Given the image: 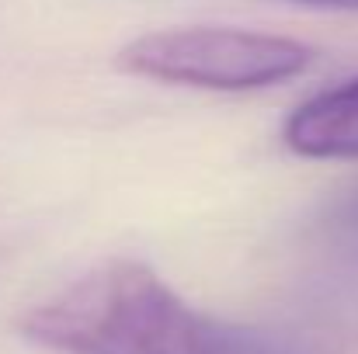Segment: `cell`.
<instances>
[{
  "label": "cell",
  "mask_w": 358,
  "mask_h": 354,
  "mask_svg": "<svg viewBox=\"0 0 358 354\" xmlns=\"http://www.w3.org/2000/svg\"><path fill=\"white\" fill-rule=\"evenodd\" d=\"M17 330L52 354H324L303 334L202 313L136 257L77 274L28 306Z\"/></svg>",
  "instance_id": "cell-1"
},
{
  "label": "cell",
  "mask_w": 358,
  "mask_h": 354,
  "mask_svg": "<svg viewBox=\"0 0 358 354\" xmlns=\"http://www.w3.org/2000/svg\"><path fill=\"white\" fill-rule=\"evenodd\" d=\"M313 63L317 52L299 38L223 24L146 31L115 52V66L129 77L220 94H247L296 80Z\"/></svg>",
  "instance_id": "cell-2"
},
{
  "label": "cell",
  "mask_w": 358,
  "mask_h": 354,
  "mask_svg": "<svg viewBox=\"0 0 358 354\" xmlns=\"http://www.w3.org/2000/svg\"><path fill=\"white\" fill-rule=\"evenodd\" d=\"M282 146L303 160H358V77L299 101L282 121Z\"/></svg>",
  "instance_id": "cell-3"
},
{
  "label": "cell",
  "mask_w": 358,
  "mask_h": 354,
  "mask_svg": "<svg viewBox=\"0 0 358 354\" xmlns=\"http://www.w3.org/2000/svg\"><path fill=\"white\" fill-rule=\"evenodd\" d=\"M317 236L341 257L358 260V184L338 191L317 216Z\"/></svg>",
  "instance_id": "cell-4"
},
{
  "label": "cell",
  "mask_w": 358,
  "mask_h": 354,
  "mask_svg": "<svg viewBox=\"0 0 358 354\" xmlns=\"http://www.w3.org/2000/svg\"><path fill=\"white\" fill-rule=\"evenodd\" d=\"M296 7H313V10H341V14H358V0H282Z\"/></svg>",
  "instance_id": "cell-5"
}]
</instances>
